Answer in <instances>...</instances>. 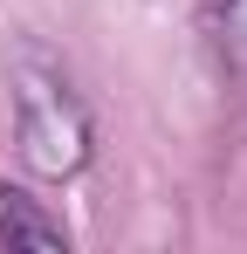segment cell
<instances>
[{"instance_id": "obj_2", "label": "cell", "mask_w": 247, "mask_h": 254, "mask_svg": "<svg viewBox=\"0 0 247 254\" xmlns=\"http://www.w3.org/2000/svg\"><path fill=\"white\" fill-rule=\"evenodd\" d=\"M0 241H7V248H35V254H69L62 220H48V213H41L28 192H14V186H0Z\"/></svg>"}, {"instance_id": "obj_1", "label": "cell", "mask_w": 247, "mask_h": 254, "mask_svg": "<svg viewBox=\"0 0 247 254\" xmlns=\"http://www.w3.org/2000/svg\"><path fill=\"white\" fill-rule=\"evenodd\" d=\"M7 83H14V144H21V158L48 179L76 172L89 158V117H82L69 76L35 42H21L14 62H7Z\"/></svg>"}]
</instances>
